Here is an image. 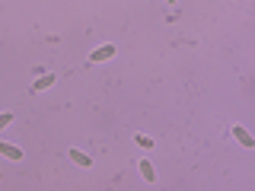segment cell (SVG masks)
<instances>
[{
	"instance_id": "6da1fadb",
	"label": "cell",
	"mask_w": 255,
	"mask_h": 191,
	"mask_svg": "<svg viewBox=\"0 0 255 191\" xmlns=\"http://www.w3.org/2000/svg\"><path fill=\"white\" fill-rule=\"evenodd\" d=\"M112 54H115V45H102V48H96V51L90 54V61L93 64H102V61H109Z\"/></svg>"
},
{
	"instance_id": "7a4b0ae2",
	"label": "cell",
	"mask_w": 255,
	"mask_h": 191,
	"mask_svg": "<svg viewBox=\"0 0 255 191\" xmlns=\"http://www.w3.org/2000/svg\"><path fill=\"white\" fill-rule=\"evenodd\" d=\"M233 137H236L239 143H243V147H255V137H252L249 131H246L243 125H233Z\"/></svg>"
},
{
	"instance_id": "3957f363",
	"label": "cell",
	"mask_w": 255,
	"mask_h": 191,
	"mask_svg": "<svg viewBox=\"0 0 255 191\" xmlns=\"http://www.w3.org/2000/svg\"><path fill=\"white\" fill-rule=\"evenodd\" d=\"M137 169H140V175H144V182H150V185L157 182V169H153V162H150V159H140V162H137Z\"/></svg>"
},
{
	"instance_id": "277c9868",
	"label": "cell",
	"mask_w": 255,
	"mask_h": 191,
	"mask_svg": "<svg viewBox=\"0 0 255 191\" xmlns=\"http://www.w3.org/2000/svg\"><path fill=\"white\" fill-rule=\"evenodd\" d=\"M0 156H6V159L16 162V159H23V150L13 147V143H3V140H0Z\"/></svg>"
},
{
	"instance_id": "5b68a950",
	"label": "cell",
	"mask_w": 255,
	"mask_h": 191,
	"mask_svg": "<svg viewBox=\"0 0 255 191\" xmlns=\"http://www.w3.org/2000/svg\"><path fill=\"white\" fill-rule=\"evenodd\" d=\"M67 156H70V159L77 162V166H83V169H90V166H93V159H90V156L83 153V150H77V147H73V150H70V153H67Z\"/></svg>"
},
{
	"instance_id": "8992f818",
	"label": "cell",
	"mask_w": 255,
	"mask_h": 191,
	"mask_svg": "<svg viewBox=\"0 0 255 191\" xmlns=\"http://www.w3.org/2000/svg\"><path fill=\"white\" fill-rule=\"evenodd\" d=\"M137 147H144V150H153V137H147V134H137Z\"/></svg>"
},
{
	"instance_id": "52a82bcc",
	"label": "cell",
	"mask_w": 255,
	"mask_h": 191,
	"mask_svg": "<svg viewBox=\"0 0 255 191\" xmlns=\"http://www.w3.org/2000/svg\"><path fill=\"white\" fill-rule=\"evenodd\" d=\"M51 83H55V77H48V73H45V77H38V80H35V90H48Z\"/></svg>"
},
{
	"instance_id": "ba28073f",
	"label": "cell",
	"mask_w": 255,
	"mask_h": 191,
	"mask_svg": "<svg viewBox=\"0 0 255 191\" xmlns=\"http://www.w3.org/2000/svg\"><path fill=\"white\" fill-rule=\"evenodd\" d=\"M10 121H13V115H10V112L0 115V131H3V127H10Z\"/></svg>"
},
{
	"instance_id": "9c48e42d",
	"label": "cell",
	"mask_w": 255,
	"mask_h": 191,
	"mask_svg": "<svg viewBox=\"0 0 255 191\" xmlns=\"http://www.w3.org/2000/svg\"><path fill=\"white\" fill-rule=\"evenodd\" d=\"M166 3H176V0H166Z\"/></svg>"
}]
</instances>
